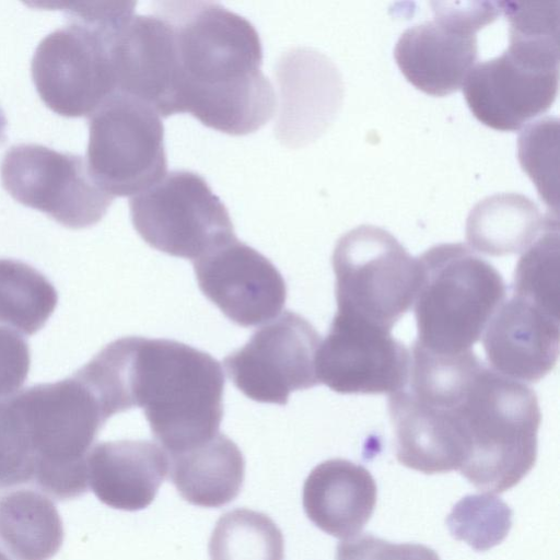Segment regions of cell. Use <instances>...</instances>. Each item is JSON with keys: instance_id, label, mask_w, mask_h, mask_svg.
Here are the masks:
<instances>
[{"instance_id": "obj_17", "label": "cell", "mask_w": 560, "mask_h": 560, "mask_svg": "<svg viewBox=\"0 0 560 560\" xmlns=\"http://www.w3.org/2000/svg\"><path fill=\"white\" fill-rule=\"evenodd\" d=\"M559 327V312L513 293L483 330L482 343L491 369L522 383L538 382L557 363Z\"/></svg>"}, {"instance_id": "obj_23", "label": "cell", "mask_w": 560, "mask_h": 560, "mask_svg": "<svg viewBox=\"0 0 560 560\" xmlns=\"http://www.w3.org/2000/svg\"><path fill=\"white\" fill-rule=\"evenodd\" d=\"M559 217L516 192L488 196L477 202L466 221V238L475 250L489 256L524 253Z\"/></svg>"}, {"instance_id": "obj_20", "label": "cell", "mask_w": 560, "mask_h": 560, "mask_svg": "<svg viewBox=\"0 0 560 560\" xmlns=\"http://www.w3.org/2000/svg\"><path fill=\"white\" fill-rule=\"evenodd\" d=\"M88 483L104 504L122 511L149 506L168 474V456L147 440L95 444L86 458Z\"/></svg>"}, {"instance_id": "obj_15", "label": "cell", "mask_w": 560, "mask_h": 560, "mask_svg": "<svg viewBox=\"0 0 560 560\" xmlns=\"http://www.w3.org/2000/svg\"><path fill=\"white\" fill-rule=\"evenodd\" d=\"M192 262L200 291L238 326L268 323L285 304L287 284L279 270L236 236Z\"/></svg>"}, {"instance_id": "obj_12", "label": "cell", "mask_w": 560, "mask_h": 560, "mask_svg": "<svg viewBox=\"0 0 560 560\" xmlns=\"http://www.w3.org/2000/svg\"><path fill=\"white\" fill-rule=\"evenodd\" d=\"M0 173L4 189L18 202L70 229L100 222L114 199L92 177L82 156L40 144L11 147Z\"/></svg>"}, {"instance_id": "obj_29", "label": "cell", "mask_w": 560, "mask_h": 560, "mask_svg": "<svg viewBox=\"0 0 560 560\" xmlns=\"http://www.w3.org/2000/svg\"><path fill=\"white\" fill-rule=\"evenodd\" d=\"M513 293L559 312V219L523 253L514 272Z\"/></svg>"}, {"instance_id": "obj_33", "label": "cell", "mask_w": 560, "mask_h": 560, "mask_svg": "<svg viewBox=\"0 0 560 560\" xmlns=\"http://www.w3.org/2000/svg\"><path fill=\"white\" fill-rule=\"evenodd\" d=\"M5 128H7V119H5L3 112L0 109V141L2 139H4Z\"/></svg>"}, {"instance_id": "obj_24", "label": "cell", "mask_w": 560, "mask_h": 560, "mask_svg": "<svg viewBox=\"0 0 560 560\" xmlns=\"http://www.w3.org/2000/svg\"><path fill=\"white\" fill-rule=\"evenodd\" d=\"M62 541V521L47 494L23 487L0 491V551L10 560H49Z\"/></svg>"}, {"instance_id": "obj_8", "label": "cell", "mask_w": 560, "mask_h": 560, "mask_svg": "<svg viewBox=\"0 0 560 560\" xmlns=\"http://www.w3.org/2000/svg\"><path fill=\"white\" fill-rule=\"evenodd\" d=\"M86 164L110 196H135L167 168L161 116L144 102L115 92L89 116Z\"/></svg>"}, {"instance_id": "obj_1", "label": "cell", "mask_w": 560, "mask_h": 560, "mask_svg": "<svg viewBox=\"0 0 560 560\" xmlns=\"http://www.w3.org/2000/svg\"><path fill=\"white\" fill-rule=\"evenodd\" d=\"M154 12L173 31L177 113L232 136L255 132L271 118L277 98L249 21L207 1L156 2Z\"/></svg>"}, {"instance_id": "obj_32", "label": "cell", "mask_w": 560, "mask_h": 560, "mask_svg": "<svg viewBox=\"0 0 560 560\" xmlns=\"http://www.w3.org/2000/svg\"><path fill=\"white\" fill-rule=\"evenodd\" d=\"M30 366L28 343L15 331L0 326V401L20 392Z\"/></svg>"}, {"instance_id": "obj_30", "label": "cell", "mask_w": 560, "mask_h": 560, "mask_svg": "<svg viewBox=\"0 0 560 560\" xmlns=\"http://www.w3.org/2000/svg\"><path fill=\"white\" fill-rule=\"evenodd\" d=\"M35 454L26 424L12 398L0 401V491L32 485Z\"/></svg>"}, {"instance_id": "obj_28", "label": "cell", "mask_w": 560, "mask_h": 560, "mask_svg": "<svg viewBox=\"0 0 560 560\" xmlns=\"http://www.w3.org/2000/svg\"><path fill=\"white\" fill-rule=\"evenodd\" d=\"M512 510L493 493L466 495L446 517L454 538L467 542L478 551L500 544L512 526Z\"/></svg>"}, {"instance_id": "obj_4", "label": "cell", "mask_w": 560, "mask_h": 560, "mask_svg": "<svg viewBox=\"0 0 560 560\" xmlns=\"http://www.w3.org/2000/svg\"><path fill=\"white\" fill-rule=\"evenodd\" d=\"M417 261L416 342L443 354L471 350L504 301L501 273L462 243L432 246Z\"/></svg>"}, {"instance_id": "obj_7", "label": "cell", "mask_w": 560, "mask_h": 560, "mask_svg": "<svg viewBox=\"0 0 560 560\" xmlns=\"http://www.w3.org/2000/svg\"><path fill=\"white\" fill-rule=\"evenodd\" d=\"M337 312L390 330L412 306L419 266L388 231L370 224L345 233L331 256Z\"/></svg>"}, {"instance_id": "obj_14", "label": "cell", "mask_w": 560, "mask_h": 560, "mask_svg": "<svg viewBox=\"0 0 560 560\" xmlns=\"http://www.w3.org/2000/svg\"><path fill=\"white\" fill-rule=\"evenodd\" d=\"M410 352L386 330L336 312L316 355L319 384L339 394H393L406 387Z\"/></svg>"}, {"instance_id": "obj_16", "label": "cell", "mask_w": 560, "mask_h": 560, "mask_svg": "<svg viewBox=\"0 0 560 560\" xmlns=\"http://www.w3.org/2000/svg\"><path fill=\"white\" fill-rule=\"evenodd\" d=\"M115 92L133 96L160 116L177 114L173 31L159 13L131 14L109 37Z\"/></svg>"}, {"instance_id": "obj_2", "label": "cell", "mask_w": 560, "mask_h": 560, "mask_svg": "<svg viewBox=\"0 0 560 560\" xmlns=\"http://www.w3.org/2000/svg\"><path fill=\"white\" fill-rule=\"evenodd\" d=\"M122 411L143 409L167 455L194 448L219 433L224 375L209 353L179 341L129 336L102 349Z\"/></svg>"}, {"instance_id": "obj_11", "label": "cell", "mask_w": 560, "mask_h": 560, "mask_svg": "<svg viewBox=\"0 0 560 560\" xmlns=\"http://www.w3.org/2000/svg\"><path fill=\"white\" fill-rule=\"evenodd\" d=\"M559 52L509 40L500 56L476 63L463 85L474 116L492 129L515 131L547 112L558 92Z\"/></svg>"}, {"instance_id": "obj_10", "label": "cell", "mask_w": 560, "mask_h": 560, "mask_svg": "<svg viewBox=\"0 0 560 560\" xmlns=\"http://www.w3.org/2000/svg\"><path fill=\"white\" fill-rule=\"evenodd\" d=\"M434 18L408 27L395 46L396 62L418 90L445 96L460 89L478 57L477 33L501 12L499 2H431Z\"/></svg>"}, {"instance_id": "obj_9", "label": "cell", "mask_w": 560, "mask_h": 560, "mask_svg": "<svg viewBox=\"0 0 560 560\" xmlns=\"http://www.w3.org/2000/svg\"><path fill=\"white\" fill-rule=\"evenodd\" d=\"M135 230L151 247L195 261L235 237L225 206L199 174L177 170L129 200Z\"/></svg>"}, {"instance_id": "obj_6", "label": "cell", "mask_w": 560, "mask_h": 560, "mask_svg": "<svg viewBox=\"0 0 560 560\" xmlns=\"http://www.w3.org/2000/svg\"><path fill=\"white\" fill-rule=\"evenodd\" d=\"M35 454L32 485L58 501L88 489L86 458L107 421L100 401L75 374L13 396Z\"/></svg>"}, {"instance_id": "obj_3", "label": "cell", "mask_w": 560, "mask_h": 560, "mask_svg": "<svg viewBox=\"0 0 560 560\" xmlns=\"http://www.w3.org/2000/svg\"><path fill=\"white\" fill-rule=\"evenodd\" d=\"M455 410L468 443L460 474L482 492L516 486L537 458L541 412L535 392L483 364Z\"/></svg>"}, {"instance_id": "obj_26", "label": "cell", "mask_w": 560, "mask_h": 560, "mask_svg": "<svg viewBox=\"0 0 560 560\" xmlns=\"http://www.w3.org/2000/svg\"><path fill=\"white\" fill-rule=\"evenodd\" d=\"M211 560H283L280 528L265 513L235 509L221 515L209 541Z\"/></svg>"}, {"instance_id": "obj_25", "label": "cell", "mask_w": 560, "mask_h": 560, "mask_svg": "<svg viewBox=\"0 0 560 560\" xmlns=\"http://www.w3.org/2000/svg\"><path fill=\"white\" fill-rule=\"evenodd\" d=\"M58 303L52 283L20 260L0 258V323L32 336L40 330Z\"/></svg>"}, {"instance_id": "obj_21", "label": "cell", "mask_w": 560, "mask_h": 560, "mask_svg": "<svg viewBox=\"0 0 560 560\" xmlns=\"http://www.w3.org/2000/svg\"><path fill=\"white\" fill-rule=\"evenodd\" d=\"M376 497L370 471L342 458L318 464L303 486L306 516L323 532L341 539L360 534L374 512Z\"/></svg>"}, {"instance_id": "obj_22", "label": "cell", "mask_w": 560, "mask_h": 560, "mask_svg": "<svg viewBox=\"0 0 560 560\" xmlns=\"http://www.w3.org/2000/svg\"><path fill=\"white\" fill-rule=\"evenodd\" d=\"M168 474L179 495L190 504L220 508L241 491L245 460L238 446L225 434L188 451L167 455Z\"/></svg>"}, {"instance_id": "obj_18", "label": "cell", "mask_w": 560, "mask_h": 560, "mask_svg": "<svg viewBox=\"0 0 560 560\" xmlns=\"http://www.w3.org/2000/svg\"><path fill=\"white\" fill-rule=\"evenodd\" d=\"M277 77L282 100L278 136L291 145L308 143L329 127L341 106V75L322 52L298 48L279 61Z\"/></svg>"}, {"instance_id": "obj_13", "label": "cell", "mask_w": 560, "mask_h": 560, "mask_svg": "<svg viewBox=\"0 0 560 560\" xmlns=\"http://www.w3.org/2000/svg\"><path fill=\"white\" fill-rule=\"evenodd\" d=\"M320 335L303 316L284 311L225 357L226 373L246 397L285 405L294 390L319 384L316 355Z\"/></svg>"}, {"instance_id": "obj_27", "label": "cell", "mask_w": 560, "mask_h": 560, "mask_svg": "<svg viewBox=\"0 0 560 560\" xmlns=\"http://www.w3.org/2000/svg\"><path fill=\"white\" fill-rule=\"evenodd\" d=\"M517 147L523 171L535 184L548 213L558 217L559 119L545 117L526 125Z\"/></svg>"}, {"instance_id": "obj_31", "label": "cell", "mask_w": 560, "mask_h": 560, "mask_svg": "<svg viewBox=\"0 0 560 560\" xmlns=\"http://www.w3.org/2000/svg\"><path fill=\"white\" fill-rule=\"evenodd\" d=\"M336 560H440L438 553L419 544H393L371 534L355 535L340 541Z\"/></svg>"}, {"instance_id": "obj_34", "label": "cell", "mask_w": 560, "mask_h": 560, "mask_svg": "<svg viewBox=\"0 0 560 560\" xmlns=\"http://www.w3.org/2000/svg\"><path fill=\"white\" fill-rule=\"evenodd\" d=\"M0 560H10V559L0 551Z\"/></svg>"}, {"instance_id": "obj_5", "label": "cell", "mask_w": 560, "mask_h": 560, "mask_svg": "<svg viewBox=\"0 0 560 560\" xmlns=\"http://www.w3.org/2000/svg\"><path fill=\"white\" fill-rule=\"evenodd\" d=\"M60 5L69 23L38 44L32 59L33 81L52 112L65 117L91 116L115 93L109 37L133 13L136 2Z\"/></svg>"}, {"instance_id": "obj_19", "label": "cell", "mask_w": 560, "mask_h": 560, "mask_svg": "<svg viewBox=\"0 0 560 560\" xmlns=\"http://www.w3.org/2000/svg\"><path fill=\"white\" fill-rule=\"evenodd\" d=\"M388 413L401 465L428 475L460 469L468 444L454 407L429 405L405 387L390 394Z\"/></svg>"}]
</instances>
